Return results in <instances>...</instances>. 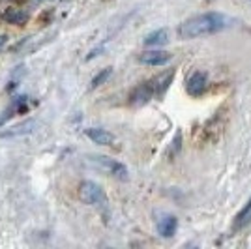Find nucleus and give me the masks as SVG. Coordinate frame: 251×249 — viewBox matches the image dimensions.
<instances>
[{
	"instance_id": "nucleus-4",
	"label": "nucleus",
	"mask_w": 251,
	"mask_h": 249,
	"mask_svg": "<svg viewBox=\"0 0 251 249\" xmlns=\"http://www.w3.org/2000/svg\"><path fill=\"white\" fill-rule=\"evenodd\" d=\"M169 60H171V52L159 51V49L145 51L139 54V62L145 64V66H165Z\"/></svg>"
},
{
	"instance_id": "nucleus-8",
	"label": "nucleus",
	"mask_w": 251,
	"mask_h": 249,
	"mask_svg": "<svg viewBox=\"0 0 251 249\" xmlns=\"http://www.w3.org/2000/svg\"><path fill=\"white\" fill-rule=\"evenodd\" d=\"M178 227V219L175 216H163V218L157 221V232L163 236V238H171L175 236Z\"/></svg>"
},
{
	"instance_id": "nucleus-2",
	"label": "nucleus",
	"mask_w": 251,
	"mask_h": 249,
	"mask_svg": "<svg viewBox=\"0 0 251 249\" xmlns=\"http://www.w3.org/2000/svg\"><path fill=\"white\" fill-rule=\"evenodd\" d=\"M79 199L84 204H90V206H105L107 204V195L101 189V186L96 182H90V180H86L79 186Z\"/></svg>"
},
{
	"instance_id": "nucleus-15",
	"label": "nucleus",
	"mask_w": 251,
	"mask_h": 249,
	"mask_svg": "<svg viewBox=\"0 0 251 249\" xmlns=\"http://www.w3.org/2000/svg\"><path fill=\"white\" fill-rule=\"evenodd\" d=\"M250 2H251V0H250Z\"/></svg>"
},
{
	"instance_id": "nucleus-14",
	"label": "nucleus",
	"mask_w": 251,
	"mask_h": 249,
	"mask_svg": "<svg viewBox=\"0 0 251 249\" xmlns=\"http://www.w3.org/2000/svg\"><path fill=\"white\" fill-rule=\"evenodd\" d=\"M6 43H8V36H6V34H2V36H0V49H2Z\"/></svg>"
},
{
	"instance_id": "nucleus-3",
	"label": "nucleus",
	"mask_w": 251,
	"mask_h": 249,
	"mask_svg": "<svg viewBox=\"0 0 251 249\" xmlns=\"http://www.w3.org/2000/svg\"><path fill=\"white\" fill-rule=\"evenodd\" d=\"M90 161H92L98 169L105 171L107 174L118 178V180H127V169H126V165H122L120 161L111 159V157H105V156H94V157H90Z\"/></svg>"
},
{
	"instance_id": "nucleus-9",
	"label": "nucleus",
	"mask_w": 251,
	"mask_h": 249,
	"mask_svg": "<svg viewBox=\"0 0 251 249\" xmlns=\"http://www.w3.org/2000/svg\"><path fill=\"white\" fill-rule=\"evenodd\" d=\"M0 19L6 23H11V25H25L28 21V13L25 10H19V8H8L6 11H2Z\"/></svg>"
},
{
	"instance_id": "nucleus-10",
	"label": "nucleus",
	"mask_w": 251,
	"mask_h": 249,
	"mask_svg": "<svg viewBox=\"0 0 251 249\" xmlns=\"http://www.w3.org/2000/svg\"><path fill=\"white\" fill-rule=\"evenodd\" d=\"M169 42V32L165 28H157V30L150 32L145 36V45L147 47H159V45H165Z\"/></svg>"
},
{
	"instance_id": "nucleus-5",
	"label": "nucleus",
	"mask_w": 251,
	"mask_h": 249,
	"mask_svg": "<svg viewBox=\"0 0 251 249\" xmlns=\"http://www.w3.org/2000/svg\"><path fill=\"white\" fill-rule=\"evenodd\" d=\"M206 86H208V75L204 72H195L186 83L189 96H201L206 90Z\"/></svg>"
},
{
	"instance_id": "nucleus-6",
	"label": "nucleus",
	"mask_w": 251,
	"mask_h": 249,
	"mask_svg": "<svg viewBox=\"0 0 251 249\" xmlns=\"http://www.w3.org/2000/svg\"><path fill=\"white\" fill-rule=\"evenodd\" d=\"M84 133L90 141H94L96 145L111 146L115 143V135L111 131H107V129H101V127H88Z\"/></svg>"
},
{
	"instance_id": "nucleus-13",
	"label": "nucleus",
	"mask_w": 251,
	"mask_h": 249,
	"mask_svg": "<svg viewBox=\"0 0 251 249\" xmlns=\"http://www.w3.org/2000/svg\"><path fill=\"white\" fill-rule=\"evenodd\" d=\"M111 73H113V70H111V68H105V70H101V72L98 73V75H96L94 79H92V83H90V86H92V88H98L100 84H103L105 81H107V79L111 77Z\"/></svg>"
},
{
	"instance_id": "nucleus-1",
	"label": "nucleus",
	"mask_w": 251,
	"mask_h": 249,
	"mask_svg": "<svg viewBox=\"0 0 251 249\" xmlns=\"http://www.w3.org/2000/svg\"><path fill=\"white\" fill-rule=\"evenodd\" d=\"M225 26H227L225 15H221L218 11H210V13H201V15H195L188 21H184L180 25L178 34L184 40H193V38H202V36L221 32Z\"/></svg>"
},
{
	"instance_id": "nucleus-11",
	"label": "nucleus",
	"mask_w": 251,
	"mask_h": 249,
	"mask_svg": "<svg viewBox=\"0 0 251 249\" xmlns=\"http://www.w3.org/2000/svg\"><path fill=\"white\" fill-rule=\"evenodd\" d=\"M171 81H173V72H169V73H165V75L154 79V84H152L154 94H156V96H163L165 90H167V86L171 84Z\"/></svg>"
},
{
	"instance_id": "nucleus-12",
	"label": "nucleus",
	"mask_w": 251,
	"mask_h": 249,
	"mask_svg": "<svg viewBox=\"0 0 251 249\" xmlns=\"http://www.w3.org/2000/svg\"><path fill=\"white\" fill-rule=\"evenodd\" d=\"M250 221H251V199L250 202L238 212V216L234 218V228H242L246 223H250Z\"/></svg>"
},
{
	"instance_id": "nucleus-7",
	"label": "nucleus",
	"mask_w": 251,
	"mask_h": 249,
	"mask_svg": "<svg viewBox=\"0 0 251 249\" xmlns=\"http://www.w3.org/2000/svg\"><path fill=\"white\" fill-rule=\"evenodd\" d=\"M152 96H154V88H152V84L143 83V84H139L135 90L131 92V98H129V100H131V103L133 105H145L152 100Z\"/></svg>"
}]
</instances>
